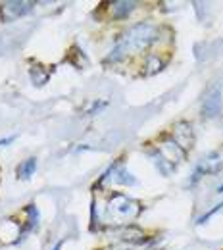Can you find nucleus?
I'll return each instance as SVG.
<instances>
[{
	"label": "nucleus",
	"mask_w": 223,
	"mask_h": 250,
	"mask_svg": "<svg viewBox=\"0 0 223 250\" xmlns=\"http://www.w3.org/2000/svg\"><path fill=\"white\" fill-rule=\"evenodd\" d=\"M218 192H223V187H220V188H218Z\"/></svg>",
	"instance_id": "f03ea898"
},
{
	"label": "nucleus",
	"mask_w": 223,
	"mask_h": 250,
	"mask_svg": "<svg viewBox=\"0 0 223 250\" xmlns=\"http://www.w3.org/2000/svg\"><path fill=\"white\" fill-rule=\"evenodd\" d=\"M35 167H37V160H35V158H29V160H25V162L18 167V173H20L21 177H29L33 171H35Z\"/></svg>",
	"instance_id": "f257e3e1"
}]
</instances>
